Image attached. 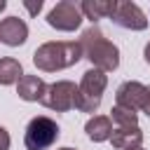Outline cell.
Masks as SVG:
<instances>
[{
	"label": "cell",
	"mask_w": 150,
	"mask_h": 150,
	"mask_svg": "<svg viewBox=\"0 0 150 150\" xmlns=\"http://www.w3.org/2000/svg\"><path fill=\"white\" fill-rule=\"evenodd\" d=\"M23 77V68L16 59L12 56H5L0 59V84H19V80Z\"/></svg>",
	"instance_id": "14"
},
{
	"label": "cell",
	"mask_w": 150,
	"mask_h": 150,
	"mask_svg": "<svg viewBox=\"0 0 150 150\" xmlns=\"http://www.w3.org/2000/svg\"><path fill=\"white\" fill-rule=\"evenodd\" d=\"M112 148L117 150H127V148H141L143 143V131L141 127H115L112 136H110Z\"/></svg>",
	"instance_id": "10"
},
{
	"label": "cell",
	"mask_w": 150,
	"mask_h": 150,
	"mask_svg": "<svg viewBox=\"0 0 150 150\" xmlns=\"http://www.w3.org/2000/svg\"><path fill=\"white\" fill-rule=\"evenodd\" d=\"M82 47L80 42H45L35 49L33 54V63L38 70L42 73H56V70H63V68H70L75 66L80 59H82Z\"/></svg>",
	"instance_id": "2"
},
{
	"label": "cell",
	"mask_w": 150,
	"mask_h": 150,
	"mask_svg": "<svg viewBox=\"0 0 150 150\" xmlns=\"http://www.w3.org/2000/svg\"><path fill=\"white\" fill-rule=\"evenodd\" d=\"M82 19H84V14H82V9H80V2H73V0H61V2H56V5L49 9V14H47V23H49L52 28H56V30H63V33L80 28Z\"/></svg>",
	"instance_id": "6"
},
{
	"label": "cell",
	"mask_w": 150,
	"mask_h": 150,
	"mask_svg": "<svg viewBox=\"0 0 150 150\" xmlns=\"http://www.w3.org/2000/svg\"><path fill=\"white\" fill-rule=\"evenodd\" d=\"M28 40V26L19 16H7L0 21V42L7 47H19Z\"/></svg>",
	"instance_id": "9"
},
{
	"label": "cell",
	"mask_w": 150,
	"mask_h": 150,
	"mask_svg": "<svg viewBox=\"0 0 150 150\" xmlns=\"http://www.w3.org/2000/svg\"><path fill=\"white\" fill-rule=\"evenodd\" d=\"M0 150H9V134L5 127H0Z\"/></svg>",
	"instance_id": "16"
},
{
	"label": "cell",
	"mask_w": 150,
	"mask_h": 150,
	"mask_svg": "<svg viewBox=\"0 0 150 150\" xmlns=\"http://www.w3.org/2000/svg\"><path fill=\"white\" fill-rule=\"evenodd\" d=\"M45 89H47V84H45V80L38 77V75H23V77L19 80V84H16L19 98H23V101H28V103L42 101Z\"/></svg>",
	"instance_id": "11"
},
{
	"label": "cell",
	"mask_w": 150,
	"mask_h": 150,
	"mask_svg": "<svg viewBox=\"0 0 150 150\" xmlns=\"http://www.w3.org/2000/svg\"><path fill=\"white\" fill-rule=\"evenodd\" d=\"M84 131H87L89 141H94V143L110 141V136H112V120L108 115H94L84 124Z\"/></svg>",
	"instance_id": "13"
},
{
	"label": "cell",
	"mask_w": 150,
	"mask_h": 150,
	"mask_svg": "<svg viewBox=\"0 0 150 150\" xmlns=\"http://www.w3.org/2000/svg\"><path fill=\"white\" fill-rule=\"evenodd\" d=\"M59 150H75V148H59Z\"/></svg>",
	"instance_id": "21"
},
{
	"label": "cell",
	"mask_w": 150,
	"mask_h": 150,
	"mask_svg": "<svg viewBox=\"0 0 150 150\" xmlns=\"http://www.w3.org/2000/svg\"><path fill=\"white\" fill-rule=\"evenodd\" d=\"M110 120L115 122V127H138V115L127 108H120V105H115L110 110Z\"/></svg>",
	"instance_id": "15"
},
{
	"label": "cell",
	"mask_w": 150,
	"mask_h": 150,
	"mask_svg": "<svg viewBox=\"0 0 150 150\" xmlns=\"http://www.w3.org/2000/svg\"><path fill=\"white\" fill-rule=\"evenodd\" d=\"M26 9L30 12V14H38L40 9H42V2L38 0V2H26Z\"/></svg>",
	"instance_id": "17"
},
{
	"label": "cell",
	"mask_w": 150,
	"mask_h": 150,
	"mask_svg": "<svg viewBox=\"0 0 150 150\" xmlns=\"http://www.w3.org/2000/svg\"><path fill=\"white\" fill-rule=\"evenodd\" d=\"M5 7H7V2H5V0H0V12H2Z\"/></svg>",
	"instance_id": "20"
},
{
	"label": "cell",
	"mask_w": 150,
	"mask_h": 150,
	"mask_svg": "<svg viewBox=\"0 0 150 150\" xmlns=\"http://www.w3.org/2000/svg\"><path fill=\"white\" fill-rule=\"evenodd\" d=\"M143 112L150 117V87H145V101H143Z\"/></svg>",
	"instance_id": "18"
},
{
	"label": "cell",
	"mask_w": 150,
	"mask_h": 150,
	"mask_svg": "<svg viewBox=\"0 0 150 150\" xmlns=\"http://www.w3.org/2000/svg\"><path fill=\"white\" fill-rule=\"evenodd\" d=\"M40 103L47 105L49 110H56V112H68V110H73L75 103H77V87H75V82H70V80H59V82L47 84L45 96H42Z\"/></svg>",
	"instance_id": "5"
},
{
	"label": "cell",
	"mask_w": 150,
	"mask_h": 150,
	"mask_svg": "<svg viewBox=\"0 0 150 150\" xmlns=\"http://www.w3.org/2000/svg\"><path fill=\"white\" fill-rule=\"evenodd\" d=\"M56 138H59V124L47 115H38L26 127L23 145L26 150H47L56 143Z\"/></svg>",
	"instance_id": "4"
},
{
	"label": "cell",
	"mask_w": 150,
	"mask_h": 150,
	"mask_svg": "<svg viewBox=\"0 0 150 150\" xmlns=\"http://www.w3.org/2000/svg\"><path fill=\"white\" fill-rule=\"evenodd\" d=\"M112 21H115L120 28H127V30H145V28H148V16H145V12H143L136 2H129V0H117Z\"/></svg>",
	"instance_id": "7"
},
{
	"label": "cell",
	"mask_w": 150,
	"mask_h": 150,
	"mask_svg": "<svg viewBox=\"0 0 150 150\" xmlns=\"http://www.w3.org/2000/svg\"><path fill=\"white\" fill-rule=\"evenodd\" d=\"M105 84H108V75L103 70H98V68L84 70L82 80H80V87H77V103H75V108L82 110V112H96L98 105H101Z\"/></svg>",
	"instance_id": "3"
},
{
	"label": "cell",
	"mask_w": 150,
	"mask_h": 150,
	"mask_svg": "<svg viewBox=\"0 0 150 150\" xmlns=\"http://www.w3.org/2000/svg\"><path fill=\"white\" fill-rule=\"evenodd\" d=\"M143 59H145V63L150 66V42L145 45V49H143Z\"/></svg>",
	"instance_id": "19"
},
{
	"label": "cell",
	"mask_w": 150,
	"mask_h": 150,
	"mask_svg": "<svg viewBox=\"0 0 150 150\" xmlns=\"http://www.w3.org/2000/svg\"><path fill=\"white\" fill-rule=\"evenodd\" d=\"M115 7H117V0H82L80 2V9L84 14V19H89L91 23L98 21V19H105L115 14Z\"/></svg>",
	"instance_id": "12"
},
{
	"label": "cell",
	"mask_w": 150,
	"mask_h": 150,
	"mask_svg": "<svg viewBox=\"0 0 150 150\" xmlns=\"http://www.w3.org/2000/svg\"><path fill=\"white\" fill-rule=\"evenodd\" d=\"M80 47H82V54L89 59L91 68H98L103 73H110L120 66V49L103 35V30L91 23L87 30H82L80 35Z\"/></svg>",
	"instance_id": "1"
},
{
	"label": "cell",
	"mask_w": 150,
	"mask_h": 150,
	"mask_svg": "<svg viewBox=\"0 0 150 150\" xmlns=\"http://www.w3.org/2000/svg\"><path fill=\"white\" fill-rule=\"evenodd\" d=\"M127 150H143V148H127Z\"/></svg>",
	"instance_id": "22"
},
{
	"label": "cell",
	"mask_w": 150,
	"mask_h": 150,
	"mask_svg": "<svg viewBox=\"0 0 150 150\" xmlns=\"http://www.w3.org/2000/svg\"><path fill=\"white\" fill-rule=\"evenodd\" d=\"M115 105L120 108H127L131 112L136 110H143V101H145V84H141L138 80H127L117 87L115 91Z\"/></svg>",
	"instance_id": "8"
}]
</instances>
